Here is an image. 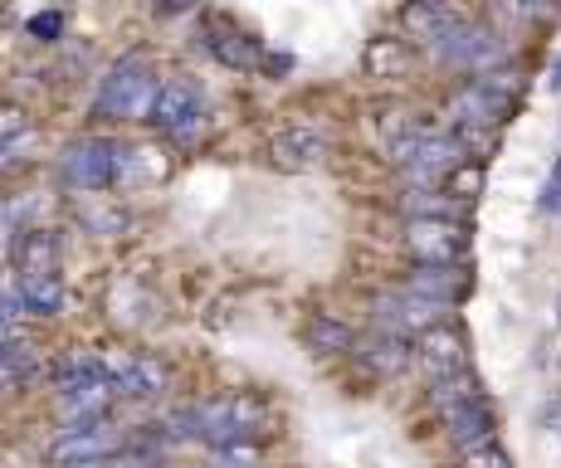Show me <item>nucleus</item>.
I'll list each match as a JSON object with an SVG mask.
<instances>
[{"instance_id":"393cba45","label":"nucleus","mask_w":561,"mask_h":468,"mask_svg":"<svg viewBox=\"0 0 561 468\" xmlns=\"http://www.w3.org/2000/svg\"><path fill=\"white\" fill-rule=\"evenodd\" d=\"M542 210L547 215H561V157H557L552 176H547V186H542Z\"/></svg>"},{"instance_id":"b1692460","label":"nucleus","mask_w":561,"mask_h":468,"mask_svg":"<svg viewBox=\"0 0 561 468\" xmlns=\"http://www.w3.org/2000/svg\"><path fill=\"white\" fill-rule=\"evenodd\" d=\"M30 133V117L20 107H0V141H15Z\"/></svg>"},{"instance_id":"412c9836","label":"nucleus","mask_w":561,"mask_h":468,"mask_svg":"<svg viewBox=\"0 0 561 468\" xmlns=\"http://www.w3.org/2000/svg\"><path fill=\"white\" fill-rule=\"evenodd\" d=\"M439 186H445V195H455V201L473 205V195L483 191V167H479V161H473V157H469V161H459V167L449 171V176L439 181Z\"/></svg>"},{"instance_id":"f257e3e1","label":"nucleus","mask_w":561,"mask_h":468,"mask_svg":"<svg viewBox=\"0 0 561 468\" xmlns=\"http://www.w3.org/2000/svg\"><path fill=\"white\" fill-rule=\"evenodd\" d=\"M186 430L181 440H210V444H234V440H254L259 424H264V406L254 396H225V400H210V406H196V410H181Z\"/></svg>"},{"instance_id":"f03ea898","label":"nucleus","mask_w":561,"mask_h":468,"mask_svg":"<svg viewBox=\"0 0 561 468\" xmlns=\"http://www.w3.org/2000/svg\"><path fill=\"white\" fill-rule=\"evenodd\" d=\"M157 69L142 59V54H127L123 64H113V73L103 79L99 89V117H113V123H133V117H147L157 93Z\"/></svg>"},{"instance_id":"2eb2a0df","label":"nucleus","mask_w":561,"mask_h":468,"mask_svg":"<svg viewBox=\"0 0 561 468\" xmlns=\"http://www.w3.org/2000/svg\"><path fill=\"white\" fill-rule=\"evenodd\" d=\"M205 49H210L225 69H259V64H264L259 39H250L234 25H225V20H210V30H205Z\"/></svg>"},{"instance_id":"a211bd4d","label":"nucleus","mask_w":561,"mask_h":468,"mask_svg":"<svg viewBox=\"0 0 561 468\" xmlns=\"http://www.w3.org/2000/svg\"><path fill=\"white\" fill-rule=\"evenodd\" d=\"M15 293H20V308L39 312V318H54V312L64 308V278H59V269H25Z\"/></svg>"},{"instance_id":"cd10ccee","label":"nucleus","mask_w":561,"mask_h":468,"mask_svg":"<svg viewBox=\"0 0 561 468\" xmlns=\"http://www.w3.org/2000/svg\"><path fill=\"white\" fill-rule=\"evenodd\" d=\"M0 400H5V380H0Z\"/></svg>"},{"instance_id":"a878e982","label":"nucleus","mask_w":561,"mask_h":468,"mask_svg":"<svg viewBox=\"0 0 561 468\" xmlns=\"http://www.w3.org/2000/svg\"><path fill=\"white\" fill-rule=\"evenodd\" d=\"M59 25H64V15H35V20H30V35H39V39L59 35Z\"/></svg>"},{"instance_id":"0eeeda50","label":"nucleus","mask_w":561,"mask_h":468,"mask_svg":"<svg viewBox=\"0 0 561 468\" xmlns=\"http://www.w3.org/2000/svg\"><path fill=\"white\" fill-rule=\"evenodd\" d=\"M93 362H99V376L107 386L117 390V396H157V390H167V366L157 362V356H142V352H93Z\"/></svg>"},{"instance_id":"4468645a","label":"nucleus","mask_w":561,"mask_h":468,"mask_svg":"<svg viewBox=\"0 0 561 468\" xmlns=\"http://www.w3.org/2000/svg\"><path fill=\"white\" fill-rule=\"evenodd\" d=\"M123 449V440H117L107 424H79V430H69L59 444H54V464H83V459H113V454Z\"/></svg>"},{"instance_id":"dca6fc26","label":"nucleus","mask_w":561,"mask_h":468,"mask_svg":"<svg viewBox=\"0 0 561 468\" xmlns=\"http://www.w3.org/2000/svg\"><path fill=\"white\" fill-rule=\"evenodd\" d=\"M113 396H117V390L107 386L103 376H79V380H64V400H59V410H64V420H83V424H93L107 406H113Z\"/></svg>"},{"instance_id":"4be33fe9","label":"nucleus","mask_w":561,"mask_h":468,"mask_svg":"<svg viewBox=\"0 0 561 468\" xmlns=\"http://www.w3.org/2000/svg\"><path fill=\"white\" fill-rule=\"evenodd\" d=\"M463 459H459V468H513V459L499 449L493 440H483V444H473V449H459Z\"/></svg>"},{"instance_id":"20e7f679","label":"nucleus","mask_w":561,"mask_h":468,"mask_svg":"<svg viewBox=\"0 0 561 468\" xmlns=\"http://www.w3.org/2000/svg\"><path fill=\"white\" fill-rule=\"evenodd\" d=\"M405 249L415 264H463L469 259V225L459 215H415L405 225Z\"/></svg>"},{"instance_id":"aec40b11","label":"nucleus","mask_w":561,"mask_h":468,"mask_svg":"<svg viewBox=\"0 0 561 468\" xmlns=\"http://www.w3.org/2000/svg\"><path fill=\"white\" fill-rule=\"evenodd\" d=\"M15 264H20V274H25V269H59V239H54L49 230H30V235H20Z\"/></svg>"},{"instance_id":"6ab92c4d","label":"nucleus","mask_w":561,"mask_h":468,"mask_svg":"<svg viewBox=\"0 0 561 468\" xmlns=\"http://www.w3.org/2000/svg\"><path fill=\"white\" fill-rule=\"evenodd\" d=\"M308 346L312 352H352L357 346V332L347 328V322H337V318H328V312H318V318H308Z\"/></svg>"},{"instance_id":"9d476101","label":"nucleus","mask_w":561,"mask_h":468,"mask_svg":"<svg viewBox=\"0 0 561 468\" xmlns=\"http://www.w3.org/2000/svg\"><path fill=\"white\" fill-rule=\"evenodd\" d=\"M415 362L425 366V376H430V380H445V376L469 372V346H463V336L449 328V322H435V328L420 332V342H415Z\"/></svg>"},{"instance_id":"ddd939ff","label":"nucleus","mask_w":561,"mask_h":468,"mask_svg":"<svg viewBox=\"0 0 561 468\" xmlns=\"http://www.w3.org/2000/svg\"><path fill=\"white\" fill-rule=\"evenodd\" d=\"M405 288L425 293L435 303H459L473 288V274H469V264H415L405 274Z\"/></svg>"},{"instance_id":"39448f33","label":"nucleus","mask_w":561,"mask_h":468,"mask_svg":"<svg viewBox=\"0 0 561 468\" xmlns=\"http://www.w3.org/2000/svg\"><path fill=\"white\" fill-rule=\"evenodd\" d=\"M430 54H435L439 64H449V69H459V73H489V69L503 64V35L499 30H479V25H463L459 20V25L449 30Z\"/></svg>"},{"instance_id":"bb28decb","label":"nucleus","mask_w":561,"mask_h":468,"mask_svg":"<svg viewBox=\"0 0 561 468\" xmlns=\"http://www.w3.org/2000/svg\"><path fill=\"white\" fill-rule=\"evenodd\" d=\"M64 468H123V464H113V459H83V464H64Z\"/></svg>"},{"instance_id":"f3484780","label":"nucleus","mask_w":561,"mask_h":468,"mask_svg":"<svg viewBox=\"0 0 561 468\" xmlns=\"http://www.w3.org/2000/svg\"><path fill=\"white\" fill-rule=\"evenodd\" d=\"M352 352H357L376 376H401L405 366L415 362V352L405 346V336H396V332H386V328H376V336H362Z\"/></svg>"},{"instance_id":"7ed1b4c3","label":"nucleus","mask_w":561,"mask_h":468,"mask_svg":"<svg viewBox=\"0 0 561 468\" xmlns=\"http://www.w3.org/2000/svg\"><path fill=\"white\" fill-rule=\"evenodd\" d=\"M147 123L171 141H196L205 133V123H210V103H205V93L191 79H167L157 83Z\"/></svg>"},{"instance_id":"5701e85b","label":"nucleus","mask_w":561,"mask_h":468,"mask_svg":"<svg viewBox=\"0 0 561 468\" xmlns=\"http://www.w3.org/2000/svg\"><path fill=\"white\" fill-rule=\"evenodd\" d=\"M401 45H396V39H376L371 45V54H366V69L371 73H386V69H401Z\"/></svg>"},{"instance_id":"f8f14e48","label":"nucleus","mask_w":561,"mask_h":468,"mask_svg":"<svg viewBox=\"0 0 561 468\" xmlns=\"http://www.w3.org/2000/svg\"><path fill=\"white\" fill-rule=\"evenodd\" d=\"M455 25H459V10L449 5V0H405L401 5L405 39H415V45H425V49H435Z\"/></svg>"},{"instance_id":"1a4fd4ad","label":"nucleus","mask_w":561,"mask_h":468,"mask_svg":"<svg viewBox=\"0 0 561 468\" xmlns=\"http://www.w3.org/2000/svg\"><path fill=\"white\" fill-rule=\"evenodd\" d=\"M328 133L312 123H288L278 127L274 141H268V161H274L278 171H312L322 167V157H328Z\"/></svg>"},{"instance_id":"6e6552de","label":"nucleus","mask_w":561,"mask_h":468,"mask_svg":"<svg viewBox=\"0 0 561 468\" xmlns=\"http://www.w3.org/2000/svg\"><path fill=\"white\" fill-rule=\"evenodd\" d=\"M117 151H123V147H113V141H103V137L73 141V147L64 151V176H69V186L107 191L117 181Z\"/></svg>"},{"instance_id":"423d86ee","label":"nucleus","mask_w":561,"mask_h":468,"mask_svg":"<svg viewBox=\"0 0 561 468\" xmlns=\"http://www.w3.org/2000/svg\"><path fill=\"white\" fill-rule=\"evenodd\" d=\"M371 312H376V328H386L396 336H410V332L420 336L425 328L449 318V303H435L415 288H396V293H381V298L371 303Z\"/></svg>"},{"instance_id":"9b49d317","label":"nucleus","mask_w":561,"mask_h":468,"mask_svg":"<svg viewBox=\"0 0 561 468\" xmlns=\"http://www.w3.org/2000/svg\"><path fill=\"white\" fill-rule=\"evenodd\" d=\"M439 420H445L449 440L459 444V449H473V444L493 440V406L489 396H459V400H445V406H435Z\"/></svg>"}]
</instances>
